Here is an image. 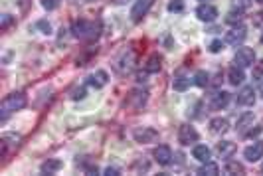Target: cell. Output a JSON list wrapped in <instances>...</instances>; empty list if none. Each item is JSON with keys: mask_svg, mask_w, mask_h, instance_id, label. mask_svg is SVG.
<instances>
[{"mask_svg": "<svg viewBox=\"0 0 263 176\" xmlns=\"http://www.w3.org/2000/svg\"><path fill=\"white\" fill-rule=\"evenodd\" d=\"M71 32H73L75 38L93 42V40H97V36H99V32H101V26L95 24V22H89V20H77V22H73V26H71Z\"/></svg>", "mask_w": 263, "mask_h": 176, "instance_id": "6da1fadb", "label": "cell"}, {"mask_svg": "<svg viewBox=\"0 0 263 176\" xmlns=\"http://www.w3.org/2000/svg\"><path fill=\"white\" fill-rule=\"evenodd\" d=\"M28 103L26 95L20 93V91H14V93H8L4 99H2V111H8V113H14V111H20L24 109Z\"/></svg>", "mask_w": 263, "mask_h": 176, "instance_id": "7a4b0ae2", "label": "cell"}, {"mask_svg": "<svg viewBox=\"0 0 263 176\" xmlns=\"http://www.w3.org/2000/svg\"><path fill=\"white\" fill-rule=\"evenodd\" d=\"M133 139L137 142H140V144H151V142L158 141V133L153 127H137L133 131Z\"/></svg>", "mask_w": 263, "mask_h": 176, "instance_id": "3957f363", "label": "cell"}, {"mask_svg": "<svg viewBox=\"0 0 263 176\" xmlns=\"http://www.w3.org/2000/svg\"><path fill=\"white\" fill-rule=\"evenodd\" d=\"M153 4H155V0H135V4L131 8V20L133 22H140L144 16L149 14Z\"/></svg>", "mask_w": 263, "mask_h": 176, "instance_id": "277c9868", "label": "cell"}, {"mask_svg": "<svg viewBox=\"0 0 263 176\" xmlns=\"http://www.w3.org/2000/svg\"><path fill=\"white\" fill-rule=\"evenodd\" d=\"M233 62H236V66H240V68H249V66L255 64V52L251 48L240 46L238 52H236V57H233Z\"/></svg>", "mask_w": 263, "mask_h": 176, "instance_id": "5b68a950", "label": "cell"}, {"mask_svg": "<svg viewBox=\"0 0 263 176\" xmlns=\"http://www.w3.org/2000/svg\"><path fill=\"white\" fill-rule=\"evenodd\" d=\"M198 139H200V135H198V131L192 125H188V123L180 125V129H178V142L182 146H190V144L198 142Z\"/></svg>", "mask_w": 263, "mask_h": 176, "instance_id": "8992f818", "label": "cell"}, {"mask_svg": "<svg viewBox=\"0 0 263 176\" xmlns=\"http://www.w3.org/2000/svg\"><path fill=\"white\" fill-rule=\"evenodd\" d=\"M245 38H247V30H245L244 26H233L231 30L226 34V42H228L229 46H233V48L244 46Z\"/></svg>", "mask_w": 263, "mask_h": 176, "instance_id": "52a82bcc", "label": "cell"}, {"mask_svg": "<svg viewBox=\"0 0 263 176\" xmlns=\"http://www.w3.org/2000/svg\"><path fill=\"white\" fill-rule=\"evenodd\" d=\"M22 137L16 135V133H4L2 137H0V149H2V158L8 155L10 149H16V146L20 144Z\"/></svg>", "mask_w": 263, "mask_h": 176, "instance_id": "ba28073f", "label": "cell"}, {"mask_svg": "<svg viewBox=\"0 0 263 176\" xmlns=\"http://www.w3.org/2000/svg\"><path fill=\"white\" fill-rule=\"evenodd\" d=\"M153 157H155V160H157L158 164L168 166V164L172 162V149H170L168 144H158L157 149L153 151Z\"/></svg>", "mask_w": 263, "mask_h": 176, "instance_id": "9c48e42d", "label": "cell"}, {"mask_svg": "<svg viewBox=\"0 0 263 176\" xmlns=\"http://www.w3.org/2000/svg\"><path fill=\"white\" fill-rule=\"evenodd\" d=\"M107 83H109V73L105 70H97L87 77V85H91L93 89H103Z\"/></svg>", "mask_w": 263, "mask_h": 176, "instance_id": "30bf717a", "label": "cell"}, {"mask_svg": "<svg viewBox=\"0 0 263 176\" xmlns=\"http://www.w3.org/2000/svg\"><path fill=\"white\" fill-rule=\"evenodd\" d=\"M255 99H257L255 89H253V87H249V85L242 87V91L238 93V105H242V107H253Z\"/></svg>", "mask_w": 263, "mask_h": 176, "instance_id": "8fae6325", "label": "cell"}, {"mask_svg": "<svg viewBox=\"0 0 263 176\" xmlns=\"http://www.w3.org/2000/svg\"><path fill=\"white\" fill-rule=\"evenodd\" d=\"M196 16H198V20H202V22H214V20L218 18V8L212 6V4H200V6L196 8Z\"/></svg>", "mask_w": 263, "mask_h": 176, "instance_id": "7c38bea8", "label": "cell"}, {"mask_svg": "<svg viewBox=\"0 0 263 176\" xmlns=\"http://www.w3.org/2000/svg\"><path fill=\"white\" fill-rule=\"evenodd\" d=\"M244 158L249 162H257L259 158H263V141H255L253 144H249L244 151Z\"/></svg>", "mask_w": 263, "mask_h": 176, "instance_id": "4fadbf2b", "label": "cell"}, {"mask_svg": "<svg viewBox=\"0 0 263 176\" xmlns=\"http://www.w3.org/2000/svg\"><path fill=\"white\" fill-rule=\"evenodd\" d=\"M228 81L231 83V85H242L244 81H245V73H244V68H240V66H236L233 64L229 70H228Z\"/></svg>", "mask_w": 263, "mask_h": 176, "instance_id": "5bb4252c", "label": "cell"}, {"mask_svg": "<svg viewBox=\"0 0 263 176\" xmlns=\"http://www.w3.org/2000/svg\"><path fill=\"white\" fill-rule=\"evenodd\" d=\"M147 99H149V91L147 89H135L129 95V105H133L135 109H140L144 103H147Z\"/></svg>", "mask_w": 263, "mask_h": 176, "instance_id": "9a60e30c", "label": "cell"}, {"mask_svg": "<svg viewBox=\"0 0 263 176\" xmlns=\"http://www.w3.org/2000/svg\"><path fill=\"white\" fill-rule=\"evenodd\" d=\"M210 131L214 135H224L229 131V121L226 119V117H214V119L210 121Z\"/></svg>", "mask_w": 263, "mask_h": 176, "instance_id": "2e32d148", "label": "cell"}, {"mask_svg": "<svg viewBox=\"0 0 263 176\" xmlns=\"http://www.w3.org/2000/svg\"><path fill=\"white\" fill-rule=\"evenodd\" d=\"M172 87H174V91H186L188 87H190V77H188L184 71L174 73V79H172Z\"/></svg>", "mask_w": 263, "mask_h": 176, "instance_id": "e0dca14e", "label": "cell"}, {"mask_svg": "<svg viewBox=\"0 0 263 176\" xmlns=\"http://www.w3.org/2000/svg\"><path fill=\"white\" fill-rule=\"evenodd\" d=\"M192 157L200 162H208L212 158V151L208 149L206 144H194V149H192Z\"/></svg>", "mask_w": 263, "mask_h": 176, "instance_id": "ac0fdd59", "label": "cell"}, {"mask_svg": "<svg viewBox=\"0 0 263 176\" xmlns=\"http://www.w3.org/2000/svg\"><path fill=\"white\" fill-rule=\"evenodd\" d=\"M212 109H216V111H220V109H224L228 103H229V93L228 91H216L214 95H212Z\"/></svg>", "mask_w": 263, "mask_h": 176, "instance_id": "d6986e66", "label": "cell"}, {"mask_svg": "<svg viewBox=\"0 0 263 176\" xmlns=\"http://www.w3.org/2000/svg\"><path fill=\"white\" fill-rule=\"evenodd\" d=\"M62 168H64V162H62L60 158H50V160H46V162L40 166L42 174H55L57 170H62Z\"/></svg>", "mask_w": 263, "mask_h": 176, "instance_id": "ffe728a7", "label": "cell"}, {"mask_svg": "<svg viewBox=\"0 0 263 176\" xmlns=\"http://www.w3.org/2000/svg\"><path fill=\"white\" fill-rule=\"evenodd\" d=\"M160 68H162V57L158 53H153L147 60V64H144V71H149V73H158Z\"/></svg>", "mask_w": 263, "mask_h": 176, "instance_id": "44dd1931", "label": "cell"}, {"mask_svg": "<svg viewBox=\"0 0 263 176\" xmlns=\"http://www.w3.org/2000/svg\"><path fill=\"white\" fill-rule=\"evenodd\" d=\"M253 119H255V117H253V113H244L242 117H240V119H238V125H236V129L240 131V133H247V129L249 127H253Z\"/></svg>", "mask_w": 263, "mask_h": 176, "instance_id": "7402d4cb", "label": "cell"}, {"mask_svg": "<svg viewBox=\"0 0 263 176\" xmlns=\"http://www.w3.org/2000/svg\"><path fill=\"white\" fill-rule=\"evenodd\" d=\"M218 153H220L222 158H229L233 153H236V142H231V141L218 142Z\"/></svg>", "mask_w": 263, "mask_h": 176, "instance_id": "603a6c76", "label": "cell"}, {"mask_svg": "<svg viewBox=\"0 0 263 176\" xmlns=\"http://www.w3.org/2000/svg\"><path fill=\"white\" fill-rule=\"evenodd\" d=\"M218 172H220V166H218L216 162H212V160L204 162V164L200 166V170H198V174H202V176H216Z\"/></svg>", "mask_w": 263, "mask_h": 176, "instance_id": "cb8c5ba5", "label": "cell"}, {"mask_svg": "<svg viewBox=\"0 0 263 176\" xmlns=\"http://www.w3.org/2000/svg\"><path fill=\"white\" fill-rule=\"evenodd\" d=\"M192 83L198 85V87H206V85H210V73H208V71H204V70L196 71L194 77H192Z\"/></svg>", "mask_w": 263, "mask_h": 176, "instance_id": "d4e9b609", "label": "cell"}, {"mask_svg": "<svg viewBox=\"0 0 263 176\" xmlns=\"http://www.w3.org/2000/svg\"><path fill=\"white\" fill-rule=\"evenodd\" d=\"M242 20H244V10H242V8H233V10H229L228 16H226V22H228V24H233V26L242 24Z\"/></svg>", "mask_w": 263, "mask_h": 176, "instance_id": "484cf974", "label": "cell"}, {"mask_svg": "<svg viewBox=\"0 0 263 176\" xmlns=\"http://www.w3.org/2000/svg\"><path fill=\"white\" fill-rule=\"evenodd\" d=\"M133 62H135V55H133V52H129V53L125 52V53H123V62H121V64H117V70L125 73V71H129V70L133 68Z\"/></svg>", "mask_w": 263, "mask_h": 176, "instance_id": "4316f807", "label": "cell"}, {"mask_svg": "<svg viewBox=\"0 0 263 176\" xmlns=\"http://www.w3.org/2000/svg\"><path fill=\"white\" fill-rule=\"evenodd\" d=\"M226 174H244V164L238 160H228V164L224 166Z\"/></svg>", "mask_w": 263, "mask_h": 176, "instance_id": "83f0119b", "label": "cell"}, {"mask_svg": "<svg viewBox=\"0 0 263 176\" xmlns=\"http://www.w3.org/2000/svg\"><path fill=\"white\" fill-rule=\"evenodd\" d=\"M40 4H42V8H44V10H48V12H53L55 8H60L62 0H40Z\"/></svg>", "mask_w": 263, "mask_h": 176, "instance_id": "f1b7e54d", "label": "cell"}, {"mask_svg": "<svg viewBox=\"0 0 263 176\" xmlns=\"http://www.w3.org/2000/svg\"><path fill=\"white\" fill-rule=\"evenodd\" d=\"M149 168H151V164H149V160H144V158H139L133 164V170H137V172H149Z\"/></svg>", "mask_w": 263, "mask_h": 176, "instance_id": "f546056e", "label": "cell"}, {"mask_svg": "<svg viewBox=\"0 0 263 176\" xmlns=\"http://www.w3.org/2000/svg\"><path fill=\"white\" fill-rule=\"evenodd\" d=\"M184 10V0H170L168 2V12H182Z\"/></svg>", "mask_w": 263, "mask_h": 176, "instance_id": "4dcf8cb0", "label": "cell"}, {"mask_svg": "<svg viewBox=\"0 0 263 176\" xmlns=\"http://www.w3.org/2000/svg\"><path fill=\"white\" fill-rule=\"evenodd\" d=\"M253 77L259 79V81H263V60H259V62L253 64Z\"/></svg>", "mask_w": 263, "mask_h": 176, "instance_id": "1f68e13d", "label": "cell"}, {"mask_svg": "<svg viewBox=\"0 0 263 176\" xmlns=\"http://www.w3.org/2000/svg\"><path fill=\"white\" fill-rule=\"evenodd\" d=\"M212 53H220L222 50H224V42L222 40H214L212 44H210V48H208Z\"/></svg>", "mask_w": 263, "mask_h": 176, "instance_id": "d6a6232c", "label": "cell"}, {"mask_svg": "<svg viewBox=\"0 0 263 176\" xmlns=\"http://www.w3.org/2000/svg\"><path fill=\"white\" fill-rule=\"evenodd\" d=\"M10 24H14V16L4 14V16H2V24H0V28H2V30H8Z\"/></svg>", "mask_w": 263, "mask_h": 176, "instance_id": "836d02e7", "label": "cell"}, {"mask_svg": "<svg viewBox=\"0 0 263 176\" xmlns=\"http://www.w3.org/2000/svg\"><path fill=\"white\" fill-rule=\"evenodd\" d=\"M85 95H87V89H85V87H79V89L73 91L71 99H73V101H79V99H85Z\"/></svg>", "mask_w": 263, "mask_h": 176, "instance_id": "e575fe53", "label": "cell"}, {"mask_svg": "<svg viewBox=\"0 0 263 176\" xmlns=\"http://www.w3.org/2000/svg\"><path fill=\"white\" fill-rule=\"evenodd\" d=\"M40 30H44V34H52V26H50V22H46V20H42V22H38L36 24Z\"/></svg>", "mask_w": 263, "mask_h": 176, "instance_id": "d590c367", "label": "cell"}, {"mask_svg": "<svg viewBox=\"0 0 263 176\" xmlns=\"http://www.w3.org/2000/svg\"><path fill=\"white\" fill-rule=\"evenodd\" d=\"M105 176H119V170L109 166V168H105Z\"/></svg>", "mask_w": 263, "mask_h": 176, "instance_id": "8d00e7d4", "label": "cell"}, {"mask_svg": "<svg viewBox=\"0 0 263 176\" xmlns=\"http://www.w3.org/2000/svg\"><path fill=\"white\" fill-rule=\"evenodd\" d=\"M147 73H149V71H144V73H137V81H144V79H147Z\"/></svg>", "mask_w": 263, "mask_h": 176, "instance_id": "74e56055", "label": "cell"}, {"mask_svg": "<svg viewBox=\"0 0 263 176\" xmlns=\"http://www.w3.org/2000/svg\"><path fill=\"white\" fill-rule=\"evenodd\" d=\"M259 18H261V20H263V10H261V12H259Z\"/></svg>", "mask_w": 263, "mask_h": 176, "instance_id": "f35d334b", "label": "cell"}, {"mask_svg": "<svg viewBox=\"0 0 263 176\" xmlns=\"http://www.w3.org/2000/svg\"><path fill=\"white\" fill-rule=\"evenodd\" d=\"M261 44H263V34H261Z\"/></svg>", "mask_w": 263, "mask_h": 176, "instance_id": "ab89813d", "label": "cell"}, {"mask_svg": "<svg viewBox=\"0 0 263 176\" xmlns=\"http://www.w3.org/2000/svg\"><path fill=\"white\" fill-rule=\"evenodd\" d=\"M261 172H263V164H261Z\"/></svg>", "mask_w": 263, "mask_h": 176, "instance_id": "60d3db41", "label": "cell"}, {"mask_svg": "<svg viewBox=\"0 0 263 176\" xmlns=\"http://www.w3.org/2000/svg\"><path fill=\"white\" fill-rule=\"evenodd\" d=\"M257 2H263V0H257Z\"/></svg>", "mask_w": 263, "mask_h": 176, "instance_id": "b9f144b4", "label": "cell"}]
</instances>
